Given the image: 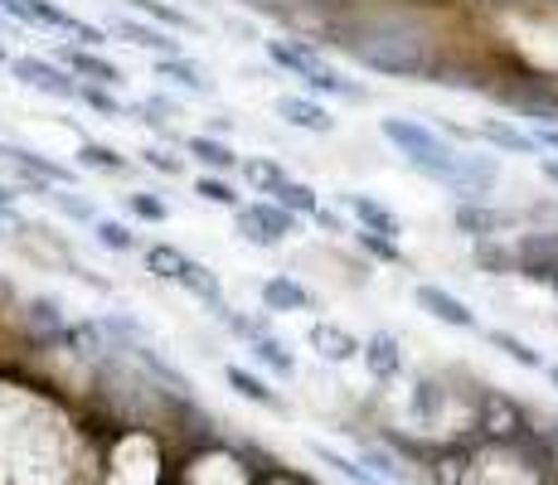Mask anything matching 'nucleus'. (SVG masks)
Here are the masks:
<instances>
[{"label": "nucleus", "mask_w": 558, "mask_h": 485, "mask_svg": "<svg viewBox=\"0 0 558 485\" xmlns=\"http://www.w3.org/2000/svg\"><path fill=\"white\" fill-rule=\"evenodd\" d=\"M132 15H142V20H151V25H166V29H175V35H199V20L190 15L185 5H170V0H122Z\"/></svg>", "instance_id": "393cba45"}, {"label": "nucleus", "mask_w": 558, "mask_h": 485, "mask_svg": "<svg viewBox=\"0 0 558 485\" xmlns=\"http://www.w3.org/2000/svg\"><path fill=\"white\" fill-rule=\"evenodd\" d=\"M190 190H195V199L209 204V209L239 214L243 204H248V199H243L248 190H243V180H233V175H209V170H204V175H195V185H190Z\"/></svg>", "instance_id": "b1692460"}, {"label": "nucleus", "mask_w": 558, "mask_h": 485, "mask_svg": "<svg viewBox=\"0 0 558 485\" xmlns=\"http://www.w3.org/2000/svg\"><path fill=\"white\" fill-rule=\"evenodd\" d=\"M272 112L282 117L292 132H306V136H336V117H330L326 97H311V93H282L272 102Z\"/></svg>", "instance_id": "9b49d317"}, {"label": "nucleus", "mask_w": 558, "mask_h": 485, "mask_svg": "<svg viewBox=\"0 0 558 485\" xmlns=\"http://www.w3.org/2000/svg\"><path fill=\"white\" fill-rule=\"evenodd\" d=\"M10 59H15V53H10L5 45H0V63H10Z\"/></svg>", "instance_id": "a18cd8bd"}, {"label": "nucleus", "mask_w": 558, "mask_h": 485, "mask_svg": "<svg viewBox=\"0 0 558 485\" xmlns=\"http://www.w3.org/2000/svg\"><path fill=\"white\" fill-rule=\"evenodd\" d=\"M20 199H25V190H20L15 180H0V209H15Z\"/></svg>", "instance_id": "37998d69"}, {"label": "nucleus", "mask_w": 558, "mask_h": 485, "mask_svg": "<svg viewBox=\"0 0 558 485\" xmlns=\"http://www.w3.org/2000/svg\"><path fill=\"white\" fill-rule=\"evenodd\" d=\"M204 132H214V136H233V132H239V122H233L229 112H219V117H209V122H204Z\"/></svg>", "instance_id": "79ce46f5"}, {"label": "nucleus", "mask_w": 558, "mask_h": 485, "mask_svg": "<svg viewBox=\"0 0 558 485\" xmlns=\"http://www.w3.org/2000/svg\"><path fill=\"white\" fill-rule=\"evenodd\" d=\"M302 93H311V97H340V102H369V88H364L360 78H350V73H340L336 63H320L316 73H306Z\"/></svg>", "instance_id": "aec40b11"}, {"label": "nucleus", "mask_w": 558, "mask_h": 485, "mask_svg": "<svg viewBox=\"0 0 558 485\" xmlns=\"http://www.w3.org/2000/svg\"><path fill=\"white\" fill-rule=\"evenodd\" d=\"M0 166H5V160H0Z\"/></svg>", "instance_id": "de8ad7c7"}, {"label": "nucleus", "mask_w": 558, "mask_h": 485, "mask_svg": "<svg viewBox=\"0 0 558 485\" xmlns=\"http://www.w3.org/2000/svg\"><path fill=\"white\" fill-rule=\"evenodd\" d=\"M78 107H88L102 122H126V97H117V88H107V83H83Z\"/></svg>", "instance_id": "72a5a7b5"}, {"label": "nucleus", "mask_w": 558, "mask_h": 485, "mask_svg": "<svg viewBox=\"0 0 558 485\" xmlns=\"http://www.w3.org/2000/svg\"><path fill=\"white\" fill-rule=\"evenodd\" d=\"M185 263H190L185 247H175V243H166V239H156V243H146V247H142V267H146V277H156V282H166V287H175V282H180Z\"/></svg>", "instance_id": "a878e982"}, {"label": "nucleus", "mask_w": 558, "mask_h": 485, "mask_svg": "<svg viewBox=\"0 0 558 485\" xmlns=\"http://www.w3.org/2000/svg\"><path fill=\"white\" fill-rule=\"evenodd\" d=\"M73 166L83 170V175H107V180H126L136 170V160L126 156V150H117L112 142H93V136H83L78 150H73Z\"/></svg>", "instance_id": "a211bd4d"}, {"label": "nucleus", "mask_w": 558, "mask_h": 485, "mask_svg": "<svg viewBox=\"0 0 558 485\" xmlns=\"http://www.w3.org/2000/svg\"><path fill=\"white\" fill-rule=\"evenodd\" d=\"M311 223H316L326 239H350V233H355V219H350L345 209H326V204H320V214Z\"/></svg>", "instance_id": "58836bf2"}, {"label": "nucleus", "mask_w": 558, "mask_h": 485, "mask_svg": "<svg viewBox=\"0 0 558 485\" xmlns=\"http://www.w3.org/2000/svg\"><path fill=\"white\" fill-rule=\"evenodd\" d=\"M340 199V209L350 214V219L360 223V229H369V233H384V239H399L403 243V219L389 209L384 199H374V194H364V190H345V194H336Z\"/></svg>", "instance_id": "4468645a"}, {"label": "nucleus", "mask_w": 558, "mask_h": 485, "mask_svg": "<svg viewBox=\"0 0 558 485\" xmlns=\"http://www.w3.org/2000/svg\"><path fill=\"white\" fill-rule=\"evenodd\" d=\"M0 5H10V0H0Z\"/></svg>", "instance_id": "49530a36"}, {"label": "nucleus", "mask_w": 558, "mask_h": 485, "mask_svg": "<svg viewBox=\"0 0 558 485\" xmlns=\"http://www.w3.org/2000/svg\"><path fill=\"white\" fill-rule=\"evenodd\" d=\"M306 350L316 354L320 364H355L360 360V350H364V340L355 336L350 326H340V320H330V316H316L306 326Z\"/></svg>", "instance_id": "0eeeda50"}, {"label": "nucleus", "mask_w": 558, "mask_h": 485, "mask_svg": "<svg viewBox=\"0 0 558 485\" xmlns=\"http://www.w3.org/2000/svg\"><path fill=\"white\" fill-rule=\"evenodd\" d=\"M122 209L132 214L136 223H170V204L160 199L156 190H126L122 194Z\"/></svg>", "instance_id": "e433bc0d"}, {"label": "nucleus", "mask_w": 558, "mask_h": 485, "mask_svg": "<svg viewBox=\"0 0 558 485\" xmlns=\"http://www.w3.org/2000/svg\"><path fill=\"white\" fill-rule=\"evenodd\" d=\"M272 199L282 204V209H292L296 219H306V223H311V219H316V214H320V190L311 185V180H296V175L287 180V185L277 190Z\"/></svg>", "instance_id": "c9c22d12"}, {"label": "nucleus", "mask_w": 558, "mask_h": 485, "mask_svg": "<svg viewBox=\"0 0 558 485\" xmlns=\"http://www.w3.org/2000/svg\"><path fill=\"white\" fill-rule=\"evenodd\" d=\"M413 306L427 311L437 326H452V330H481V316L457 296L447 291L442 282H413Z\"/></svg>", "instance_id": "1a4fd4ad"}, {"label": "nucleus", "mask_w": 558, "mask_h": 485, "mask_svg": "<svg viewBox=\"0 0 558 485\" xmlns=\"http://www.w3.org/2000/svg\"><path fill=\"white\" fill-rule=\"evenodd\" d=\"M223 384L233 388V393L243 398V403H253V408H263V413H287V398L277 393L272 384L263 379V374H253V369H243V364H223Z\"/></svg>", "instance_id": "6ab92c4d"}, {"label": "nucleus", "mask_w": 558, "mask_h": 485, "mask_svg": "<svg viewBox=\"0 0 558 485\" xmlns=\"http://www.w3.org/2000/svg\"><path fill=\"white\" fill-rule=\"evenodd\" d=\"M175 287L185 291V296H195L204 311H214V306H223V301H229V296H223V277L214 272L209 263H199V257H190V263H185V272H180V282H175Z\"/></svg>", "instance_id": "4be33fe9"}, {"label": "nucleus", "mask_w": 558, "mask_h": 485, "mask_svg": "<svg viewBox=\"0 0 558 485\" xmlns=\"http://www.w3.org/2000/svg\"><path fill=\"white\" fill-rule=\"evenodd\" d=\"M20 311H25L29 340H49V336H59V330L69 326V311H63V301L49 296V291H35V296H25V301H20Z\"/></svg>", "instance_id": "412c9836"}, {"label": "nucleus", "mask_w": 558, "mask_h": 485, "mask_svg": "<svg viewBox=\"0 0 558 485\" xmlns=\"http://www.w3.org/2000/svg\"><path fill=\"white\" fill-rule=\"evenodd\" d=\"M500 175H506V166H500V156L490 146H461V160H457V180L447 185V194L457 199H490V194L500 190Z\"/></svg>", "instance_id": "20e7f679"}, {"label": "nucleus", "mask_w": 558, "mask_h": 485, "mask_svg": "<svg viewBox=\"0 0 558 485\" xmlns=\"http://www.w3.org/2000/svg\"><path fill=\"white\" fill-rule=\"evenodd\" d=\"M311 457H316V461H326V466L336 471V476H345L350 485H389V481L379 476V471H369V466H364L360 457H345V451L326 447V441H311Z\"/></svg>", "instance_id": "c85d7f7f"}, {"label": "nucleus", "mask_w": 558, "mask_h": 485, "mask_svg": "<svg viewBox=\"0 0 558 485\" xmlns=\"http://www.w3.org/2000/svg\"><path fill=\"white\" fill-rule=\"evenodd\" d=\"M45 204H49L53 214H59V219H69V223H83V229H93V223L102 219V209H98V204H93L88 194H78L73 185H59V190H53Z\"/></svg>", "instance_id": "7c9ffc66"}, {"label": "nucleus", "mask_w": 558, "mask_h": 485, "mask_svg": "<svg viewBox=\"0 0 558 485\" xmlns=\"http://www.w3.org/2000/svg\"><path fill=\"white\" fill-rule=\"evenodd\" d=\"M102 25L112 29V35L122 39V45H132V49L151 53V59H175V53H185V39H180L175 29H166V25H151V20L132 15V10H122V15H107Z\"/></svg>", "instance_id": "39448f33"}, {"label": "nucleus", "mask_w": 558, "mask_h": 485, "mask_svg": "<svg viewBox=\"0 0 558 485\" xmlns=\"http://www.w3.org/2000/svg\"><path fill=\"white\" fill-rule=\"evenodd\" d=\"M534 170H539V180L558 194V156H539V160H534Z\"/></svg>", "instance_id": "a19ab883"}, {"label": "nucleus", "mask_w": 558, "mask_h": 485, "mask_svg": "<svg viewBox=\"0 0 558 485\" xmlns=\"http://www.w3.org/2000/svg\"><path fill=\"white\" fill-rule=\"evenodd\" d=\"M534 132V142H539L544 156H558V122H524Z\"/></svg>", "instance_id": "ea45409f"}, {"label": "nucleus", "mask_w": 558, "mask_h": 485, "mask_svg": "<svg viewBox=\"0 0 558 485\" xmlns=\"http://www.w3.org/2000/svg\"><path fill=\"white\" fill-rule=\"evenodd\" d=\"M151 73L166 83V88H175L185 97H214L209 69H204L199 59H190V53H175V59H151Z\"/></svg>", "instance_id": "f3484780"}, {"label": "nucleus", "mask_w": 558, "mask_h": 485, "mask_svg": "<svg viewBox=\"0 0 558 485\" xmlns=\"http://www.w3.org/2000/svg\"><path fill=\"white\" fill-rule=\"evenodd\" d=\"M452 233H461L466 243H486V239H506V233L524 229L520 209H500L496 199H457L452 204Z\"/></svg>", "instance_id": "7ed1b4c3"}, {"label": "nucleus", "mask_w": 558, "mask_h": 485, "mask_svg": "<svg viewBox=\"0 0 558 485\" xmlns=\"http://www.w3.org/2000/svg\"><path fill=\"white\" fill-rule=\"evenodd\" d=\"M476 136H481V146H490L496 156H520V160H539L544 156L539 142H534V132L524 122H514V117H481Z\"/></svg>", "instance_id": "f8f14e48"}, {"label": "nucleus", "mask_w": 558, "mask_h": 485, "mask_svg": "<svg viewBox=\"0 0 558 485\" xmlns=\"http://www.w3.org/2000/svg\"><path fill=\"white\" fill-rule=\"evenodd\" d=\"M136 166H146V170H156V175H166V180H180L190 170V156L180 146H166V142H151V146H142V156H136Z\"/></svg>", "instance_id": "f704fd0d"}, {"label": "nucleus", "mask_w": 558, "mask_h": 485, "mask_svg": "<svg viewBox=\"0 0 558 485\" xmlns=\"http://www.w3.org/2000/svg\"><path fill=\"white\" fill-rule=\"evenodd\" d=\"M248 354L272 374V379H296V369H302L296 354H292V344H287L282 336H272V330H263L257 340H248Z\"/></svg>", "instance_id": "5701e85b"}, {"label": "nucleus", "mask_w": 558, "mask_h": 485, "mask_svg": "<svg viewBox=\"0 0 558 485\" xmlns=\"http://www.w3.org/2000/svg\"><path fill=\"white\" fill-rule=\"evenodd\" d=\"M239 180H243V190L248 194H277L292 175H287V166L277 156H243Z\"/></svg>", "instance_id": "bb28decb"}, {"label": "nucleus", "mask_w": 558, "mask_h": 485, "mask_svg": "<svg viewBox=\"0 0 558 485\" xmlns=\"http://www.w3.org/2000/svg\"><path fill=\"white\" fill-rule=\"evenodd\" d=\"M257 306L272 311V316H311V311H320V296L302 282V277L267 272L263 282H257Z\"/></svg>", "instance_id": "423d86ee"}, {"label": "nucleus", "mask_w": 558, "mask_h": 485, "mask_svg": "<svg viewBox=\"0 0 558 485\" xmlns=\"http://www.w3.org/2000/svg\"><path fill=\"white\" fill-rule=\"evenodd\" d=\"M360 461H364L369 471H379V476L389 481V485H403V481H408V471L399 466V457H393V451H384V447H364Z\"/></svg>", "instance_id": "4c0bfd02"}, {"label": "nucleus", "mask_w": 558, "mask_h": 485, "mask_svg": "<svg viewBox=\"0 0 558 485\" xmlns=\"http://www.w3.org/2000/svg\"><path fill=\"white\" fill-rule=\"evenodd\" d=\"M10 78L20 83V88L39 93V97H53V102H78V73H69L53 53H15V59L5 63Z\"/></svg>", "instance_id": "f03ea898"}, {"label": "nucleus", "mask_w": 558, "mask_h": 485, "mask_svg": "<svg viewBox=\"0 0 558 485\" xmlns=\"http://www.w3.org/2000/svg\"><path fill=\"white\" fill-rule=\"evenodd\" d=\"M93 243H98L102 253H117V257L142 253V247H146V243H142V233H136L132 223H126V219H107V214H102L98 223H93Z\"/></svg>", "instance_id": "c756f323"}, {"label": "nucleus", "mask_w": 558, "mask_h": 485, "mask_svg": "<svg viewBox=\"0 0 558 485\" xmlns=\"http://www.w3.org/2000/svg\"><path fill=\"white\" fill-rule=\"evenodd\" d=\"M379 136L399 150V160L413 175L433 180V185H442V190L457 180L461 146L437 122H423V117H379Z\"/></svg>", "instance_id": "f257e3e1"}, {"label": "nucleus", "mask_w": 558, "mask_h": 485, "mask_svg": "<svg viewBox=\"0 0 558 485\" xmlns=\"http://www.w3.org/2000/svg\"><path fill=\"white\" fill-rule=\"evenodd\" d=\"M350 243H355L360 253L369 257V263H379V267H408V253H403L399 239H384V233H369V229H360V223H355Z\"/></svg>", "instance_id": "473e14b6"}, {"label": "nucleus", "mask_w": 558, "mask_h": 485, "mask_svg": "<svg viewBox=\"0 0 558 485\" xmlns=\"http://www.w3.org/2000/svg\"><path fill=\"white\" fill-rule=\"evenodd\" d=\"M471 263H476L486 277H514V272H520V263H514V243H510V239L471 243Z\"/></svg>", "instance_id": "2f4dec72"}, {"label": "nucleus", "mask_w": 558, "mask_h": 485, "mask_svg": "<svg viewBox=\"0 0 558 485\" xmlns=\"http://www.w3.org/2000/svg\"><path fill=\"white\" fill-rule=\"evenodd\" d=\"M180 150H185L199 170H209V175H239V166H243V156L233 150L229 136H214V132H190Z\"/></svg>", "instance_id": "dca6fc26"}, {"label": "nucleus", "mask_w": 558, "mask_h": 485, "mask_svg": "<svg viewBox=\"0 0 558 485\" xmlns=\"http://www.w3.org/2000/svg\"><path fill=\"white\" fill-rule=\"evenodd\" d=\"M263 53H267V63H272V69H282L287 78H296V83H302L306 73H316L320 63H330L326 45H316V39H306V35H282V39H267Z\"/></svg>", "instance_id": "9d476101"}, {"label": "nucleus", "mask_w": 558, "mask_h": 485, "mask_svg": "<svg viewBox=\"0 0 558 485\" xmlns=\"http://www.w3.org/2000/svg\"><path fill=\"white\" fill-rule=\"evenodd\" d=\"M544 379H549V384L558 388V364H549V369H544Z\"/></svg>", "instance_id": "c03bdc74"}, {"label": "nucleus", "mask_w": 558, "mask_h": 485, "mask_svg": "<svg viewBox=\"0 0 558 485\" xmlns=\"http://www.w3.org/2000/svg\"><path fill=\"white\" fill-rule=\"evenodd\" d=\"M481 336H486L490 350H500L506 360L520 364V369H530V374H544V369H549V360H544V354L534 350L530 340H520V336H514V330H506V326H490V330H481Z\"/></svg>", "instance_id": "cd10ccee"}, {"label": "nucleus", "mask_w": 558, "mask_h": 485, "mask_svg": "<svg viewBox=\"0 0 558 485\" xmlns=\"http://www.w3.org/2000/svg\"><path fill=\"white\" fill-rule=\"evenodd\" d=\"M0 160H5L10 175H45V180H53V185H73V190H78V170L63 166V160H53V156H45V150H35V146L0 142Z\"/></svg>", "instance_id": "ddd939ff"}, {"label": "nucleus", "mask_w": 558, "mask_h": 485, "mask_svg": "<svg viewBox=\"0 0 558 485\" xmlns=\"http://www.w3.org/2000/svg\"><path fill=\"white\" fill-rule=\"evenodd\" d=\"M53 59H59L69 73H78V83H107V88H122V83H126L122 63L107 59L102 49L73 45V39H59V45H53Z\"/></svg>", "instance_id": "6e6552de"}, {"label": "nucleus", "mask_w": 558, "mask_h": 485, "mask_svg": "<svg viewBox=\"0 0 558 485\" xmlns=\"http://www.w3.org/2000/svg\"><path fill=\"white\" fill-rule=\"evenodd\" d=\"M360 364L369 369V379L379 384V388L399 384L403 379V340L393 336V330H374V336H364Z\"/></svg>", "instance_id": "2eb2a0df"}]
</instances>
